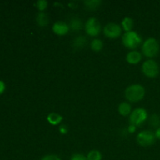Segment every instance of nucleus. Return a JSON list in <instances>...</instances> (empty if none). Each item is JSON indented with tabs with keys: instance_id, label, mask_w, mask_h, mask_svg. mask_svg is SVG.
<instances>
[{
	"instance_id": "1",
	"label": "nucleus",
	"mask_w": 160,
	"mask_h": 160,
	"mask_svg": "<svg viewBox=\"0 0 160 160\" xmlns=\"http://www.w3.org/2000/svg\"><path fill=\"white\" fill-rule=\"evenodd\" d=\"M145 95V88L141 84H132L127 88L125 96L131 102H137L143 99Z\"/></svg>"
},
{
	"instance_id": "2",
	"label": "nucleus",
	"mask_w": 160,
	"mask_h": 160,
	"mask_svg": "<svg viewBox=\"0 0 160 160\" xmlns=\"http://www.w3.org/2000/svg\"><path fill=\"white\" fill-rule=\"evenodd\" d=\"M142 52L146 57L153 58L158 55L159 52V44L154 38H149L142 45Z\"/></svg>"
},
{
	"instance_id": "3",
	"label": "nucleus",
	"mask_w": 160,
	"mask_h": 160,
	"mask_svg": "<svg viewBox=\"0 0 160 160\" xmlns=\"http://www.w3.org/2000/svg\"><path fill=\"white\" fill-rule=\"evenodd\" d=\"M122 42L124 46L127 48L134 49L140 45L142 42V38L135 31H129L126 32L122 37Z\"/></svg>"
},
{
	"instance_id": "4",
	"label": "nucleus",
	"mask_w": 160,
	"mask_h": 160,
	"mask_svg": "<svg viewBox=\"0 0 160 160\" xmlns=\"http://www.w3.org/2000/svg\"><path fill=\"white\" fill-rule=\"evenodd\" d=\"M142 72L148 78H156L159 73V65L153 59H148L142 64Z\"/></svg>"
},
{
	"instance_id": "5",
	"label": "nucleus",
	"mask_w": 160,
	"mask_h": 160,
	"mask_svg": "<svg viewBox=\"0 0 160 160\" xmlns=\"http://www.w3.org/2000/svg\"><path fill=\"white\" fill-rule=\"evenodd\" d=\"M148 118V112L143 108H138L133 111L130 116V123L136 127L141 126Z\"/></svg>"
},
{
	"instance_id": "6",
	"label": "nucleus",
	"mask_w": 160,
	"mask_h": 160,
	"mask_svg": "<svg viewBox=\"0 0 160 160\" xmlns=\"http://www.w3.org/2000/svg\"><path fill=\"white\" fill-rule=\"evenodd\" d=\"M156 135L150 131H141L137 136V142L140 145L144 147L150 146L155 143Z\"/></svg>"
},
{
	"instance_id": "7",
	"label": "nucleus",
	"mask_w": 160,
	"mask_h": 160,
	"mask_svg": "<svg viewBox=\"0 0 160 160\" xmlns=\"http://www.w3.org/2000/svg\"><path fill=\"white\" fill-rule=\"evenodd\" d=\"M85 31L88 35L97 36L101 31V25L98 20L95 17H91L87 20L85 24Z\"/></svg>"
},
{
	"instance_id": "8",
	"label": "nucleus",
	"mask_w": 160,
	"mask_h": 160,
	"mask_svg": "<svg viewBox=\"0 0 160 160\" xmlns=\"http://www.w3.org/2000/svg\"><path fill=\"white\" fill-rule=\"evenodd\" d=\"M104 34L109 38H117L121 34L122 30L120 25L115 23H109L104 28Z\"/></svg>"
},
{
	"instance_id": "9",
	"label": "nucleus",
	"mask_w": 160,
	"mask_h": 160,
	"mask_svg": "<svg viewBox=\"0 0 160 160\" xmlns=\"http://www.w3.org/2000/svg\"><path fill=\"white\" fill-rule=\"evenodd\" d=\"M69 30H70L69 25H67V23H66L63 21L56 22L52 26V31L57 35H65L68 33Z\"/></svg>"
},
{
	"instance_id": "10",
	"label": "nucleus",
	"mask_w": 160,
	"mask_h": 160,
	"mask_svg": "<svg viewBox=\"0 0 160 160\" xmlns=\"http://www.w3.org/2000/svg\"><path fill=\"white\" fill-rule=\"evenodd\" d=\"M142 54L138 51H131L127 55V61L130 64H137L142 60Z\"/></svg>"
},
{
	"instance_id": "11",
	"label": "nucleus",
	"mask_w": 160,
	"mask_h": 160,
	"mask_svg": "<svg viewBox=\"0 0 160 160\" xmlns=\"http://www.w3.org/2000/svg\"><path fill=\"white\" fill-rule=\"evenodd\" d=\"M47 120L52 125H57L62 122V117L56 112H51L47 117Z\"/></svg>"
},
{
	"instance_id": "12",
	"label": "nucleus",
	"mask_w": 160,
	"mask_h": 160,
	"mask_svg": "<svg viewBox=\"0 0 160 160\" xmlns=\"http://www.w3.org/2000/svg\"><path fill=\"white\" fill-rule=\"evenodd\" d=\"M36 22L40 27H45L49 23V19L45 12H39L36 17Z\"/></svg>"
},
{
	"instance_id": "13",
	"label": "nucleus",
	"mask_w": 160,
	"mask_h": 160,
	"mask_svg": "<svg viewBox=\"0 0 160 160\" xmlns=\"http://www.w3.org/2000/svg\"><path fill=\"white\" fill-rule=\"evenodd\" d=\"M87 43V39L84 36H78L73 40V46L75 49H82Z\"/></svg>"
},
{
	"instance_id": "14",
	"label": "nucleus",
	"mask_w": 160,
	"mask_h": 160,
	"mask_svg": "<svg viewBox=\"0 0 160 160\" xmlns=\"http://www.w3.org/2000/svg\"><path fill=\"white\" fill-rule=\"evenodd\" d=\"M118 111L120 112V115L122 116H126L129 115L131 113V106L129 103L128 102H122L121 104H120L118 107Z\"/></svg>"
},
{
	"instance_id": "15",
	"label": "nucleus",
	"mask_w": 160,
	"mask_h": 160,
	"mask_svg": "<svg viewBox=\"0 0 160 160\" xmlns=\"http://www.w3.org/2000/svg\"><path fill=\"white\" fill-rule=\"evenodd\" d=\"M81 27H82V23H81V20H79V18L74 17V18H73L70 20L69 28H71L72 31H78L79 30L81 29Z\"/></svg>"
},
{
	"instance_id": "16",
	"label": "nucleus",
	"mask_w": 160,
	"mask_h": 160,
	"mask_svg": "<svg viewBox=\"0 0 160 160\" xmlns=\"http://www.w3.org/2000/svg\"><path fill=\"white\" fill-rule=\"evenodd\" d=\"M133 25H134V21L131 17H125L122 21V27L126 32L131 31Z\"/></svg>"
},
{
	"instance_id": "17",
	"label": "nucleus",
	"mask_w": 160,
	"mask_h": 160,
	"mask_svg": "<svg viewBox=\"0 0 160 160\" xmlns=\"http://www.w3.org/2000/svg\"><path fill=\"white\" fill-rule=\"evenodd\" d=\"M102 2L100 0H87L84 1V5L89 9H96L101 6Z\"/></svg>"
},
{
	"instance_id": "18",
	"label": "nucleus",
	"mask_w": 160,
	"mask_h": 160,
	"mask_svg": "<svg viewBox=\"0 0 160 160\" xmlns=\"http://www.w3.org/2000/svg\"><path fill=\"white\" fill-rule=\"evenodd\" d=\"M91 48L93 51L100 52L103 48V42L100 39H94L91 43Z\"/></svg>"
},
{
	"instance_id": "19",
	"label": "nucleus",
	"mask_w": 160,
	"mask_h": 160,
	"mask_svg": "<svg viewBox=\"0 0 160 160\" xmlns=\"http://www.w3.org/2000/svg\"><path fill=\"white\" fill-rule=\"evenodd\" d=\"M101 152L98 150H92L88 152L87 156L88 160H102Z\"/></svg>"
},
{
	"instance_id": "20",
	"label": "nucleus",
	"mask_w": 160,
	"mask_h": 160,
	"mask_svg": "<svg viewBox=\"0 0 160 160\" xmlns=\"http://www.w3.org/2000/svg\"><path fill=\"white\" fill-rule=\"evenodd\" d=\"M150 123H151L152 126L154 127V128L159 127L160 125V118L159 116L156 115V114L152 116L151 118H150Z\"/></svg>"
},
{
	"instance_id": "21",
	"label": "nucleus",
	"mask_w": 160,
	"mask_h": 160,
	"mask_svg": "<svg viewBox=\"0 0 160 160\" xmlns=\"http://www.w3.org/2000/svg\"><path fill=\"white\" fill-rule=\"evenodd\" d=\"M48 6V2L45 0H38L36 2V7L40 11H44Z\"/></svg>"
},
{
	"instance_id": "22",
	"label": "nucleus",
	"mask_w": 160,
	"mask_h": 160,
	"mask_svg": "<svg viewBox=\"0 0 160 160\" xmlns=\"http://www.w3.org/2000/svg\"><path fill=\"white\" fill-rule=\"evenodd\" d=\"M70 160H88L87 157L82 154H74L72 156Z\"/></svg>"
},
{
	"instance_id": "23",
	"label": "nucleus",
	"mask_w": 160,
	"mask_h": 160,
	"mask_svg": "<svg viewBox=\"0 0 160 160\" xmlns=\"http://www.w3.org/2000/svg\"><path fill=\"white\" fill-rule=\"evenodd\" d=\"M41 160H61V159L56 155H47Z\"/></svg>"
},
{
	"instance_id": "24",
	"label": "nucleus",
	"mask_w": 160,
	"mask_h": 160,
	"mask_svg": "<svg viewBox=\"0 0 160 160\" xmlns=\"http://www.w3.org/2000/svg\"><path fill=\"white\" fill-rule=\"evenodd\" d=\"M59 132L62 134H66L67 132H68V128H67V125L62 124L59 127Z\"/></svg>"
},
{
	"instance_id": "25",
	"label": "nucleus",
	"mask_w": 160,
	"mask_h": 160,
	"mask_svg": "<svg viewBox=\"0 0 160 160\" xmlns=\"http://www.w3.org/2000/svg\"><path fill=\"white\" fill-rule=\"evenodd\" d=\"M136 128H137V127L134 126V125L130 124V126L128 127V132H130V133H134V132H135V131H136Z\"/></svg>"
},
{
	"instance_id": "26",
	"label": "nucleus",
	"mask_w": 160,
	"mask_h": 160,
	"mask_svg": "<svg viewBox=\"0 0 160 160\" xmlns=\"http://www.w3.org/2000/svg\"><path fill=\"white\" fill-rule=\"evenodd\" d=\"M6 89V84L2 81H0V94L2 93Z\"/></svg>"
},
{
	"instance_id": "27",
	"label": "nucleus",
	"mask_w": 160,
	"mask_h": 160,
	"mask_svg": "<svg viewBox=\"0 0 160 160\" xmlns=\"http://www.w3.org/2000/svg\"><path fill=\"white\" fill-rule=\"evenodd\" d=\"M155 135H156V138L159 139L160 140V128H159L157 130H156V133H155Z\"/></svg>"
}]
</instances>
